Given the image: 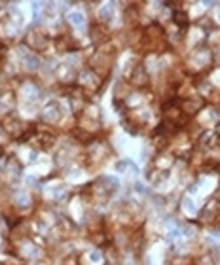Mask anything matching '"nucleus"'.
<instances>
[{
  "instance_id": "f257e3e1",
  "label": "nucleus",
  "mask_w": 220,
  "mask_h": 265,
  "mask_svg": "<svg viewBox=\"0 0 220 265\" xmlns=\"http://www.w3.org/2000/svg\"><path fill=\"white\" fill-rule=\"evenodd\" d=\"M69 21L72 23L74 27H78V29H83V25H86V19H83V15L78 13V11H74V13L69 15Z\"/></svg>"
},
{
  "instance_id": "f03ea898",
  "label": "nucleus",
  "mask_w": 220,
  "mask_h": 265,
  "mask_svg": "<svg viewBox=\"0 0 220 265\" xmlns=\"http://www.w3.org/2000/svg\"><path fill=\"white\" fill-rule=\"evenodd\" d=\"M15 201H17L19 207H27V204H29V195H27L25 191H17V193H15Z\"/></svg>"
},
{
  "instance_id": "7ed1b4c3",
  "label": "nucleus",
  "mask_w": 220,
  "mask_h": 265,
  "mask_svg": "<svg viewBox=\"0 0 220 265\" xmlns=\"http://www.w3.org/2000/svg\"><path fill=\"white\" fill-rule=\"evenodd\" d=\"M27 65H29V68L33 70V68L38 66V59L34 57V55H30V57H27Z\"/></svg>"
},
{
  "instance_id": "20e7f679",
  "label": "nucleus",
  "mask_w": 220,
  "mask_h": 265,
  "mask_svg": "<svg viewBox=\"0 0 220 265\" xmlns=\"http://www.w3.org/2000/svg\"><path fill=\"white\" fill-rule=\"evenodd\" d=\"M175 23H177V25H184V23H186V15L184 13H175Z\"/></svg>"
},
{
  "instance_id": "39448f33",
  "label": "nucleus",
  "mask_w": 220,
  "mask_h": 265,
  "mask_svg": "<svg viewBox=\"0 0 220 265\" xmlns=\"http://www.w3.org/2000/svg\"><path fill=\"white\" fill-rule=\"evenodd\" d=\"M218 17H220V13H218Z\"/></svg>"
},
{
  "instance_id": "423d86ee",
  "label": "nucleus",
  "mask_w": 220,
  "mask_h": 265,
  "mask_svg": "<svg viewBox=\"0 0 220 265\" xmlns=\"http://www.w3.org/2000/svg\"><path fill=\"white\" fill-rule=\"evenodd\" d=\"M0 265H2V263H0Z\"/></svg>"
}]
</instances>
